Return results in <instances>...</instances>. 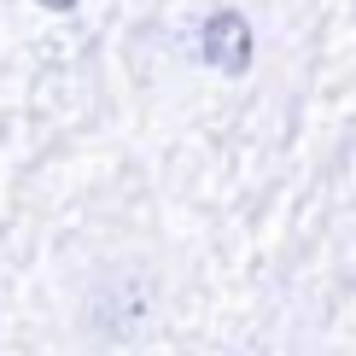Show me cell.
Masks as SVG:
<instances>
[{
	"label": "cell",
	"mask_w": 356,
	"mask_h": 356,
	"mask_svg": "<svg viewBox=\"0 0 356 356\" xmlns=\"http://www.w3.org/2000/svg\"><path fill=\"white\" fill-rule=\"evenodd\" d=\"M251 53H257V35H251V18L234 6H216L199 18V58L222 76H245Z\"/></svg>",
	"instance_id": "obj_2"
},
{
	"label": "cell",
	"mask_w": 356,
	"mask_h": 356,
	"mask_svg": "<svg viewBox=\"0 0 356 356\" xmlns=\"http://www.w3.org/2000/svg\"><path fill=\"white\" fill-rule=\"evenodd\" d=\"M35 6H47V12H70L76 0H35Z\"/></svg>",
	"instance_id": "obj_3"
},
{
	"label": "cell",
	"mask_w": 356,
	"mask_h": 356,
	"mask_svg": "<svg viewBox=\"0 0 356 356\" xmlns=\"http://www.w3.org/2000/svg\"><path fill=\"white\" fill-rule=\"evenodd\" d=\"M158 316H164V275L146 257H111L106 269H94L82 286V309H76L82 339L99 350L140 345L158 327Z\"/></svg>",
	"instance_id": "obj_1"
}]
</instances>
